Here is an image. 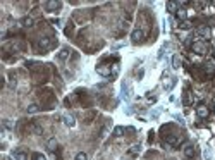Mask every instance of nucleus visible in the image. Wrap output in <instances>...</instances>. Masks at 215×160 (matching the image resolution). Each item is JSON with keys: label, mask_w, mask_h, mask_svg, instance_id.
<instances>
[{"label": "nucleus", "mask_w": 215, "mask_h": 160, "mask_svg": "<svg viewBox=\"0 0 215 160\" xmlns=\"http://www.w3.org/2000/svg\"><path fill=\"white\" fill-rule=\"evenodd\" d=\"M165 143H169V145H172V146H177L181 143V138L176 134H169V136H165Z\"/></svg>", "instance_id": "423d86ee"}, {"label": "nucleus", "mask_w": 215, "mask_h": 160, "mask_svg": "<svg viewBox=\"0 0 215 160\" xmlns=\"http://www.w3.org/2000/svg\"><path fill=\"white\" fill-rule=\"evenodd\" d=\"M179 28H181V29H189V28H191V22H189V21H182V22L179 24Z\"/></svg>", "instance_id": "393cba45"}, {"label": "nucleus", "mask_w": 215, "mask_h": 160, "mask_svg": "<svg viewBox=\"0 0 215 160\" xmlns=\"http://www.w3.org/2000/svg\"><path fill=\"white\" fill-rule=\"evenodd\" d=\"M97 72L98 74H102V76H105V78H108V76H110V69H108V67L107 66H102V64H100V66H97Z\"/></svg>", "instance_id": "0eeeda50"}, {"label": "nucleus", "mask_w": 215, "mask_h": 160, "mask_svg": "<svg viewBox=\"0 0 215 160\" xmlns=\"http://www.w3.org/2000/svg\"><path fill=\"white\" fill-rule=\"evenodd\" d=\"M129 95H131L129 86H128V83H124V84H122V97H124V98H129Z\"/></svg>", "instance_id": "6ab92c4d"}, {"label": "nucleus", "mask_w": 215, "mask_h": 160, "mask_svg": "<svg viewBox=\"0 0 215 160\" xmlns=\"http://www.w3.org/2000/svg\"><path fill=\"white\" fill-rule=\"evenodd\" d=\"M62 121H64V124H66L67 128H74V126H76V119H74L72 115H64Z\"/></svg>", "instance_id": "6e6552de"}, {"label": "nucleus", "mask_w": 215, "mask_h": 160, "mask_svg": "<svg viewBox=\"0 0 215 160\" xmlns=\"http://www.w3.org/2000/svg\"><path fill=\"white\" fill-rule=\"evenodd\" d=\"M196 35L198 36H201V38H210L212 36V29L208 28V26H198L196 28Z\"/></svg>", "instance_id": "7ed1b4c3"}, {"label": "nucleus", "mask_w": 215, "mask_h": 160, "mask_svg": "<svg viewBox=\"0 0 215 160\" xmlns=\"http://www.w3.org/2000/svg\"><path fill=\"white\" fill-rule=\"evenodd\" d=\"M194 153H196V150H194L193 145H188L186 148H184V157H186V158H193Z\"/></svg>", "instance_id": "9d476101"}, {"label": "nucleus", "mask_w": 215, "mask_h": 160, "mask_svg": "<svg viewBox=\"0 0 215 160\" xmlns=\"http://www.w3.org/2000/svg\"><path fill=\"white\" fill-rule=\"evenodd\" d=\"M60 7H62V4H60V2H57V0H50V2H45V11H48V12L60 11Z\"/></svg>", "instance_id": "f03ea898"}, {"label": "nucleus", "mask_w": 215, "mask_h": 160, "mask_svg": "<svg viewBox=\"0 0 215 160\" xmlns=\"http://www.w3.org/2000/svg\"><path fill=\"white\" fill-rule=\"evenodd\" d=\"M31 158H33V160H47L45 155H42V153H33Z\"/></svg>", "instance_id": "b1692460"}, {"label": "nucleus", "mask_w": 215, "mask_h": 160, "mask_svg": "<svg viewBox=\"0 0 215 160\" xmlns=\"http://www.w3.org/2000/svg\"><path fill=\"white\" fill-rule=\"evenodd\" d=\"M4 126H5L7 129H14L16 122H14V121H11V119H5V121H4Z\"/></svg>", "instance_id": "5701e85b"}, {"label": "nucleus", "mask_w": 215, "mask_h": 160, "mask_svg": "<svg viewBox=\"0 0 215 160\" xmlns=\"http://www.w3.org/2000/svg\"><path fill=\"white\" fill-rule=\"evenodd\" d=\"M177 5H179L177 2H167V11L174 14V12H177Z\"/></svg>", "instance_id": "dca6fc26"}, {"label": "nucleus", "mask_w": 215, "mask_h": 160, "mask_svg": "<svg viewBox=\"0 0 215 160\" xmlns=\"http://www.w3.org/2000/svg\"><path fill=\"white\" fill-rule=\"evenodd\" d=\"M69 53H71L69 48H62L59 53H57V59H59V60H66L67 57H69Z\"/></svg>", "instance_id": "9b49d317"}, {"label": "nucleus", "mask_w": 215, "mask_h": 160, "mask_svg": "<svg viewBox=\"0 0 215 160\" xmlns=\"http://www.w3.org/2000/svg\"><path fill=\"white\" fill-rule=\"evenodd\" d=\"M124 131H126V129L122 128V126H115V128H114V136H122V134H124Z\"/></svg>", "instance_id": "aec40b11"}, {"label": "nucleus", "mask_w": 215, "mask_h": 160, "mask_svg": "<svg viewBox=\"0 0 215 160\" xmlns=\"http://www.w3.org/2000/svg\"><path fill=\"white\" fill-rule=\"evenodd\" d=\"M191 50H193L194 53H198V55H203V53H207L208 45H207V42L196 40V42H193V45H191Z\"/></svg>", "instance_id": "f257e3e1"}, {"label": "nucleus", "mask_w": 215, "mask_h": 160, "mask_svg": "<svg viewBox=\"0 0 215 160\" xmlns=\"http://www.w3.org/2000/svg\"><path fill=\"white\" fill-rule=\"evenodd\" d=\"M172 67H174V69H179V67H181V57L179 55H174L172 57Z\"/></svg>", "instance_id": "f3484780"}, {"label": "nucleus", "mask_w": 215, "mask_h": 160, "mask_svg": "<svg viewBox=\"0 0 215 160\" xmlns=\"http://www.w3.org/2000/svg\"><path fill=\"white\" fill-rule=\"evenodd\" d=\"M208 114H210V112H208V108L205 107V105H198V107H196V115L200 119H207Z\"/></svg>", "instance_id": "39448f33"}, {"label": "nucleus", "mask_w": 215, "mask_h": 160, "mask_svg": "<svg viewBox=\"0 0 215 160\" xmlns=\"http://www.w3.org/2000/svg\"><path fill=\"white\" fill-rule=\"evenodd\" d=\"M141 152V145H132L131 148H129V155H138V153Z\"/></svg>", "instance_id": "2eb2a0df"}, {"label": "nucleus", "mask_w": 215, "mask_h": 160, "mask_svg": "<svg viewBox=\"0 0 215 160\" xmlns=\"http://www.w3.org/2000/svg\"><path fill=\"white\" fill-rule=\"evenodd\" d=\"M176 16H177V19H181V21H186V18H188V12H186V9H177Z\"/></svg>", "instance_id": "4468645a"}, {"label": "nucleus", "mask_w": 215, "mask_h": 160, "mask_svg": "<svg viewBox=\"0 0 215 160\" xmlns=\"http://www.w3.org/2000/svg\"><path fill=\"white\" fill-rule=\"evenodd\" d=\"M213 57H215V52H213Z\"/></svg>", "instance_id": "bb28decb"}, {"label": "nucleus", "mask_w": 215, "mask_h": 160, "mask_svg": "<svg viewBox=\"0 0 215 160\" xmlns=\"http://www.w3.org/2000/svg\"><path fill=\"white\" fill-rule=\"evenodd\" d=\"M38 110H40V107L36 103H33V105H29V107H28V114H36Z\"/></svg>", "instance_id": "4be33fe9"}, {"label": "nucleus", "mask_w": 215, "mask_h": 160, "mask_svg": "<svg viewBox=\"0 0 215 160\" xmlns=\"http://www.w3.org/2000/svg\"><path fill=\"white\" fill-rule=\"evenodd\" d=\"M33 24H35L33 18H24V19H22V26H26V28H31Z\"/></svg>", "instance_id": "a211bd4d"}, {"label": "nucleus", "mask_w": 215, "mask_h": 160, "mask_svg": "<svg viewBox=\"0 0 215 160\" xmlns=\"http://www.w3.org/2000/svg\"><path fill=\"white\" fill-rule=\"evenodd\" d=\"M47 148H48V152H55V150L59 148V141H57L55 138H50L48 143H47Z\"/></svg>", "instance_id": "1a4fd4ad"}, {"label": "nucleus", "mask_w": 215, "mask_h": 160, "mask_svg": "<svg viewBox=\"0 0 215 160\" xmlns=\"http://www.w3.org/2000/svg\"><path fill=\"white\" fill-rule=\"evenodd\" d=\"M143 40H145V31L143 29H134L131 35V42L132 43H141Z\"/></svg>", "instance_id": "20e7f679"}, {"label": "nucleus", "mask_w": 215, "mask_h": 160, "mask_svg": "<svg viewBox=\"0 0 215 160\" xmlns=\"http://www.w3.org/2000/svg\"><path fill=\"white\" fill-rule=\"evenodd\" d=\"M12 157H14V160H28V153L26 152H14Z\"/></svg>", "instance_id": "f8f14e48"}, {"label": "nucleus", "mask_w": 215, "mask_h": 160, "mask_svg": "<svg viewBox=\"0 0 215 160\" xmlns=\"http://www.w3.org/2000/svg\"><path fill=\"white\" fill-rule=\"evenodd\" d=\"M31 131L35 132V134H43V129L40 128L38 124H31Z\"/></svg>", "instance_id": "412c9836"}, {"label": "nucleus", "mask_w": 215, "mask_h": 160, "mask_svg": "<svg viewBox=\"0 0 215 160\" xmlns=\"http://www.w3.org/2000/svg\"><path fill=\"white\" fill-rule=\"evenodd\" d=\"M50 38H47V36H43V38H40V42H38V45H40V48H48L50 47Z\"/></svg>", "instance_id": "ddd939ff"}, {"label": "nucleus", "mask_w": 215, "mask_h": 160, "mask_svg": "<svg viewBox=\"0 0 215 160\" xmlns=\"http://www.w3.org/2000/svg\"><path fill=\"white\" fill-rule=\"evenodd\" d=\"M74 160H88V155L84 152H81V153H78V155H76V158H74Z\"/></svg>", "instance_id": "a878e982"}]
</instances>
